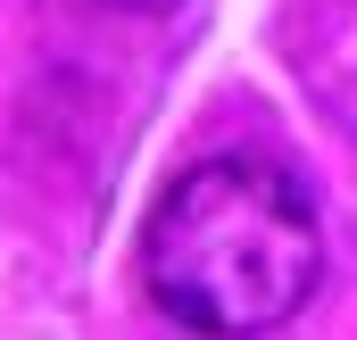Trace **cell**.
<instances>
[{
	"label": "cell",
	"mask_w": 357,
	"mask_h": 340,
	"mask_svg": "<svg viewBox=\"0 0 357 340\" xmlns=\"http://www.w3.org/2000/svg\"><path fill=\"white\" fill-rule=\"evenodd\" d=\"M324 224L299 174L274 158H199L183 167L142 233V282L158 316L191 340H266L316 299Z\"/></svg>",
	"instance_id": "1"
},
{
	"label": "cell",
	"mask_w": 357,
	"mask_h": 340,
	"mask_svg": "<svg viewBox=\"0 0 357 340\" xmlns=\"http://www.w3.org/2000/svg\"><path fill=\"white\" fill-rule=\"evenodd\" d=\"M116 8H183V0H116Z\"/></svg>",
	"instance_id": "2"
}]
</instances>
